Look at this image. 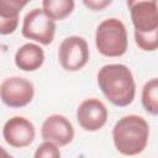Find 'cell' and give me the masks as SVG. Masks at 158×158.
I'll return each mask as SVG.
<instances>
[{"label":"cell","mask_w":158,"mask_h":158,"mask_svg":"<svg viewBox=\"0 0 158 158\" xmlns=\"http://www.w3.org/2000/svg\"><path fill=\"white\" fill-rule=\"evenodd\" d=\"M149 138V125L138 115L121 117L112 128L116 151L123 156H136L144 151Z\"/></svg>","instance_id":"cell-2"},{"label":"cell","mask_w":158,"mask_h":158,"mask_svg":"<svg viewBox=\"0 0 158 158\" xmlns=\"http://www.w3.org/2000/svg\"><path fill=\"white\" fill-rule=\"evenodd\" d=\"M33 156L35 158H59L60 151L56 143L51 141H44L37 147Z\"/></svg>","instance_id":"cell-16"},{"label":"cell","mask_w":158,"mask_h":158,"mask_svg":"<svg viewBox=\"0 0 158 158\" xmlns=\"http://www.w3.org/2000/svg\"><path fill=\"white\" fill-rule=\"evenodd\" d=\"M74 0H42L43 12L53 21H62L67 19L74 10Z\"/></svg>","instance_id":"cell-12"},{"label":"cell","mask_w":158,"mask_h":158,"mask_svg":"<svg viewBox=\"0 0 158 158\" xmlns=\"http://www.w3.org/2000/svg\"><path fill=\"white\" fill-rule=\"evenodd\" d=\"M58 59L63 69L78 72L83 69L89 60V47L80 36H69L62 41L58 49Z\"/></svg>","instance_id":"cell-5"},{"label":"cell","mask_w":158,"mask_h":158,"mask_svg":"<svg viewBox=\"0 0 158 158\" xmlns=\"http://www.w3.org/2000/svg\"><path fill=\"white\" fill-rule=\"evenodd\" d=\"M2 137L9 146L14 148H25L33 142L36 130L33 123L26 117L14 116L4 123Z\"/></svg>","instance_id":"cell-8"},{"label":"cell","mask_w":158,"mask_h":158,"mask_svg":"<svg viewBox=\"0 0 158 158\" xmlns=\"http://www.w3.org/2000/svg\"><path fill=\"white\" fill-rule=\"evenodd\" d=\"M21 32L28 40L49 46L54 40L56 21L51 20L42 9H32L23 17Z\"/></svg>","instance_id":"cell-4"},{"label":"cell","mask_w":158,"mask_h":158,"mask_svg":"<svg viewBox=\"0 0 158 158\" xmlns=\"http://www.w3.org/2000/svg\"><path fill=\"white\" fill-rule=\"evenodd\" d=\"M19 26V17H5L0 15V35H11Z\"/></svg>","instance_id":"cell-17"},{"label":"cell","mask_w":158,"mask_h":158,"mask_svg":"<svg viewBox=\"0 0 158 158\" xmlns=\"http://www.w3.org/2000/svg\"><path fill=\"white\" fill-rule=\"evenodd\" d=\"M107 109L102 101L95 98L85 99L77 109V120L85 131L94 132L102 128L107 121Z\"/></svg>","instance_id":"cell-9"},{"label":"cell","mask_w":158,"mask_h":158,"mask_svg":"<svg viewBox=\"0 0 158 158\" xmlns=\"http://www.w3.org/2000/svg\"><path fill=\"white\" fill-rule=\"evenodd\" d=\"M135 42L136 44L146 52H153L158 47V30L152 32H139L135 31Z\"/></svg>","instance_id":"cell-14"},{"label":"cell","mask_w":158,"mask_h":158,"mask_svg":"<svg viewBox=\"0 0 158 158\" xmlns=\"http://www.w3.org/2000/svg\"><path fill=\"white\" fill-rule=\"evenodd\" d=\"M98 84L105 98L115 106H128L136 95V83L130 68L121 63L102 65L98 72Z\"/></svg>","instance_id":"cell-1"},{"label":"cell","mask_w":158,"mask_h":158,"mask_svg":"<svg viewBox=\"0 0 158 158\" xmlns=\"http://www.w3.org/2000/svg\"><path fill=\"white\" fill-rule=\"evenodd\" d=\"M31 0H0V15L5 17H19L21 10Z\"/></svg>","instance_id":"cell-15"},{"label":"cell","mask_w":158,"mask_h":158,"mask_svg":"<svg viewBox=\"0 0 158 158\" xmlns=\"http://www.w3.org/2000/svg\"><path fill=\"white\" fill-rule=\"evenodd\" d=\"M44 63V51L36 43H25L15 53V64L23 72H35Z\"/></svg>","instance_id":"cell-11"},{"label":"cell","mask_w":158,"mask_h":158,"mask_svg":"<svg viewBox=\"0 0 158 158\" xmlns=\"http://www.w3.org/2000/svg\"><path fill=\"white\" fill-rule=\"evenodd\" d=\"M83 4L91 11H101L111 5L112 0H81Z\"/></svg>","instance_id":"cell-18"},{"label":"cell","mask_w":158,"mask_h":158,"mask_svg":"<svg viewBox=\"0 0 158 158\" xmlns=\"http://www.w3.org/2000/svg\"><path fill=\"white\" fill-rule=\"evenodd\" d=\"M0 157H10V154L2 147H0Z\"/></svg>","instance_id":"cell-19"},{"label":"cell","mask_w":158,"mask_h":158,"mask_svg":"<svg viewBox=\"0 0 158 158\" xmlns=\"http://www.w3.org/2000/svg\"><path fill=\"white\" fill-rule=\"evenodd\" d=\"M135 31L152 32L158 30L157 0H126Z\"/></svg>","instance_id":"cell-7"},{"label":"cell","mask_w":158,"mask_h":158,"mask_svg":"<svg viewBox=\"0 0 158 158\" xmlns=\"http://www.w3.org/2000/svg\"><path fill=\"white\" fill-rule=\"evenodd\" d=\"M35 96L33 84L21 77L6 78L0 85V99L1 101L14 109L27 106Z\"/></svg>","instance_id":"cell-6"},{"label":"cell","mask_w":158,"mask_h":158,"mask_svg":"<svg viewBox=\"0 0 158 158\" xmlns=\"http://www.w3.org/2000/svg\"><path fill=\"white\" fill-rule=\"evenodd\" d=\"M41 137L43 141H51L58 147H64L73 141L74 128L72 122L65 116L54 114L43 121L41 127Z\"/></svg>","instance_id":"cell-10"},{"label":"cell","mask_w":158,"mask_h":158,"mask_svg":"<svg viewBox=\"0 0 158 158\" xmlns=\"http://www.w3.org/2000/svg\"><path fill=\"white\" fill-rule=\"evenodd\" d=\"M95 46L104 57H121L128 47L127 31L123 22L116 17H110L99 23L95 32Z\"/></svg>","instance_id":"cell-3"},{"label":"cell","mask_w":158,"mask_h":158,"mask_svg":"<svg viewBox=\"0 0 158 158\" xmlns=\"http://www.w3.org/2000/svg\"><path fill=\"white\" fill-rule=\"evenodd\" d=\"M141 101H142L143 109L148 114L157 116L158 114V79L157 78H152L144 84L142 89Z\"/></svg>","instance_id":"cell-13"}]
</instances>
